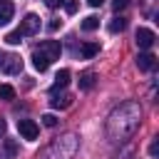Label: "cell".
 <instances>
[{
  "label": "cell",
  "instance_id": "22",
  "mask_svg": "<svg viewBox=\"0 0 159 159\" xmlns=\"http://www.w3.org/2000/svg\"><path fill=\"white\" fill-rule=\"evenodd\" d=\"M45 2H47V7H60L65 0H45Z\"/></svg>",
  "mask_w": 159,
  "mask_h": 159
},
{
  "label": "cell",
  "instance_id": "18",
  "mask_svg": "<svg viewBox=\"0 0 159 159\" xmlns=\"http://www.w3.org/2000/svg\"><path fill=\"white\" fill-rule=\"evenodd\" d=\"M0 99H15V89L10 84H0Z\"/></svg>",
  "mask_w": 159,
  "mask_h": 159
},
{
  "label": "cell",
  "instance_id": "6",
  "mask_svg": "<svg viewBox=\"0 0 159 159\" xmlns=\"http://www.w3.org/2000/svg\"><path fill=\"white\" fill-rule=\"evenodd\" d=\"M134 37H137V45H139V50H149V47L157 42V35H154L149 27H139Z\"/></svg>",
  "mask_w": 159,
  "mask_h": 159
},
{
  "label": "cell",
  "instance_id": "13",
  "mask_svg": "<svg viewBox=\"0 0 159 159\" xmlns=\"http://www.w3.org/2000/svg\"><path fill=\"white\" fill-rule=\"evenodd\" d=\"M97 52H99V42H84V45L80 47V55H82L84 60H92Z\"/></svg>",
  "mask_w": 159,
  "mask_h": 159
},
{
  "label": "cell",
  "instance_id": "24",
  "mask_svg": "<svg viewBox=\"0 0 159 159\" xmlns=\"http://www.w3.org/2000/svg\"><path fill=\"white\" fill-rule=\"evenodd\" d=\"M60 25H62V22H60V20H52V22H50V30H57V27H60Z\"/></svg>",
  "mask_w": 159,
  "mask_h": 159
},
{
  "label": "cell",
  "instance_id": "14",
  "mask_svg": "<svg viewBox=\"0 0 159 159\" xmlns=\"http://www.w3.org/2000/svg\"><path fill=\"white\" fill-rule=\"evenodd\" d=\"M92 87H94V72H92V70H87V72H82V75H80V89L89 92Z\"/></svg>",
  "mask_w": 159,
  "mask_h": 159
},
{
  "label": "cell",
  "instance_id": "3",
  "mask_svg": "<svg viewBox=\"0 0 159 159\" xmlns=\"http://www.w3.org/2000/svg\"><path fill=\"white\" fill-rule=\"evenodd\" d=\"M0 70L5 75H20L22 72V60L17 55H0Z\"/></svg>",
  "mask_w": 159,
  "mask_h": 159
},
{
  "label": "cell",
  "instance_id": "23",
  "mask_svg": "<svg viewBox=\"0 0 159 159\" xmlns=\"http://www.w3.org/2000/svg\"><path fill=\"white\" fill-rule=\"evenodd\" d=\"M149 154H152V157H157V139L149 144Z\"/></svg>",
  "mask_w": 159,
  "mask_h": 159
},
{
  "label": "cell",
  "instance_id": "11",
  "mask_svg": "<svg viewBox=\"0 0 159 159\" xmlns=\"http://www.w3.org/2000/svg\"><path fill=\"white\" fill-rule=\"evenodd\" d=\"M50 65H52V62H50V60H47V57H45L40 50H35V52H32V67H35L37 72H45Z\"/></svg>",
  "mask_w": 159,
  "mask_h": 159
},
{
  "label": "cell",
  "instance_id": "5",
  "mask_svg": "<svg viewBox=\"0 0 159 159\" xmlns=\"http://www.w3.org/2000/svg\"><path fill=\"white\" fill-rule=\"evenodd\" d=\"M17 132H20V137H22V139L35 142V139H37V134H40V127H37L32 119H17Z\"/></svg>",
  "mask_w": 159,
  "mask_h": 159
},
{
  "label": "cell",
  "instance_id": "1",
  "mask_svg": "<svg viewBox=\"0 0 159 159\" xmlns=\"http://www.w3.org/2000/svg\"><path fill=\"white\" fill-rule=\"evenodd\" d=\"M139 119H142V109L137 102L119 104L107 119V137L112 142H127L139 129Z\"/></svg>",
  "mask_w": 159,
  "mask_h": 159
},
{
  "label": "cell",
  "instance_id": "12",
  "mask_svg": "<svg viewBox=\"0 0 159 159\" xmlns=\"http://www.w3.org/2000/svg\"><path fill=\"white\" fill-rule=\"evenodd\" d=\"M50 104H52L55 109H67V107L72 104V94H52Z\"/></svg>",
  "mask_w": 159,
  "mask_h": 159
},
{
  "label": "cell",
  "instance_id": "20",
  "mask_svg": "<svg viewBox=\"0 0 159 159\" xmlns=\"http://www.w3.org/2000/svg\"><path fill=\"white\" fill-rule=\"evenodd\" d=\"M42 124L45 127H57V117L55 114H42Z\"/></svg>",
  "mask_w": 159,
  "mask_h": 159
},
{
  "label": "cell",
  "instance_id": "4",
  "mask_svg": "<svg viewBox=\"0 0 159 159\" xmlns=\"http://www.w3.org/2000/svg\"><path fill=\"white\" fill-rule=\"evenodd\" d=\"M17 32H20L22 37H25V35H35V32H40V17H37L35 12H27V15L20 20Z\"/></svg>",
  "mask_w": 159,
  "mask_h": 159
},
{
  "label": "cell",
  "instance_id": "7",
  "mask_svg": "<svg viewBox=\"0 0 159 159\" xmlns=\"http://www.w3.org/2000/svg\"><path fill=\"white\" fill-rule=\"evenodd\" d=\"M40 52L52 62V60H60V55H62V47H60V42L57 40H45L42 45H40Z\"/></svg>",
  "mask_w": 159,
  "mask_h": 159
},
{
  "label": "cell",
  "instance_id": "25",
  "mask_svg": "<svg viewBox=\"0 0 159 159\" xmlns=\"http://www.w3.org/2000/svg\"><path fill=\"white\" fill-rule=\"evenodd\" d=\"M87 2H89V5H92V7H99V5H102V2H104V0H87Z\"/></svg>",
  "mask_w": 159,
  "mask_h": 159
},
{
  "label": "cell",
  "instance_id": "19",
  "mask_svg": "<svg viewBox=\"0 0 159 159\" xmlns=\"http://www.w3.org/2000/svg\"><path fill=\"white\" fill-rule=\"evenodd\" d=\"M62 5H65V12L67 15H75L77 12V0H65Z\"/></svg>",
  "mask_w": 159,
  "mask_h": 159
},
{
  "label": "cell",
  "instance_id": "17",
  "mask_svg": "<svg viewBox=\"0 0 159 159\" xmlns=\"http://www.w3.org/2000/svg\"><path fill=\"white\" fill-rule=\"evenodd\" d=\"M5 42H7V45H20V42H22V35H20L17 30H12V32L5 35Z\"/></svg>",
  "mask_w": 159,
  "mask_h": 159
},
{
  "label": "cell",
  "instance_id": "9",
  "mask_svg": "<svg viewBox=\"0 0 159 159\" xmlns=\"http://www.w3.org/2000/svg\"><path fill=\"white\" fill-rule=\"evenodd\" d=\"M12 15H15V5L10 0H0V27L7 25L12 20Z\"/></svg>",
  "mask_w": 159,
  "mask_h": 159
},
{
  "label": "cell",
  "instance_id": "2",
  "mask_svg": "<svg viewBox=\"0 0 159 159\" xmlns=\"http://www.w3.org/2000/svg\"><path fill=\"white\" fill-rule=\"evenodd\" d=\"M77 147H80L77 134H65V137L55 139V142L42 152V159H72V157L77 154Z\"/></svg>",
  "mask_w": 159,
  "mask_h": 159
},
{
  "label": "cell",
  "instance_id": "15",
  "mask_svg": "<svg viewBox=\"0 0 159 159\" xmlns=\"http://www.w3.org/2000/svg\"><path fill=\"white\" fill-rule=\"evenodd\" d=\"M97 27H99V17L87 15V17L82 20V30H84V32H92V30H97Z\"/></svg>",
  "mask_w": 159,
  "mask_h": 159
},
{
  "label": "cell",
  "instance_id": "8",
  "mask_svg": "<svg viewBox=\"0 0 159 159\" xmlns=\"http://www.w3.org/2000/svg\"><path fill=\"white\" fill-rule=\"evenodd\" d=\"M137 67H139L142 72H152V70L157 67V57H154L152 52H139V55H137Z\"/></svg>",
  "mask_w": 159,
  "mask_h": 159
},
{
  "label": "cell",
  "instance_id": "26",
  "mask_svg": "<svg viewBox=\"0 0 159 159\" xmlns=\"http://www.w3.org/2000/svg\"><path fill=\"white\" fill-rule=\"evenodd\" d=\"M5 129H7V124H5V119H0V134H5Z\"/></svg>",
  "mask_w": 159,
  "mask_h": 159
},
{
  "label": "cell",
  "instance_id": "10",
  "mask_svg": "<svg viewBox=\"0 0 159 159\" xmlns=\"http://www.w3.org/2000/svg\"><path fill=\"white\" fill-rule=\"evenodd\" d=\"M67 82H70V70H60L57 75H55V82H52V94H57L60 89H65L67 87Z\"/></svg>",
  "mask_w": 159,
  "mask_h": 159
},
{
  "label": "cell",
  "instance_id": "21",
  "mask_svg": "<svg viewBox=\"0 0 159 159\" xmlns=\"http://www.w3.org/2000/svg\"><path fill=\"white\" fill-rule=\"evenodd\" d=\"M127 5H129V0H112V7H114L117 12H119V10H124Z\"/></svg>",
  "mask_w": 159,
  "mask_h": 159
},
{
  "label": "cell",
  "instance_id": "16",
  "mask_svg": "<svg viewBox=\"0 0 159 159\" xmlns=\"http://www.w3.org/2000/svg\"><path fill=\"white\" fill-rule=\"evenodd\" d=\"M124 27H127V20H124V17H112V22H109V32L117 35V32H122Z\"/></svg>",
  "mask_w": 159,
  "mask_h": 159
}]
</instances>
